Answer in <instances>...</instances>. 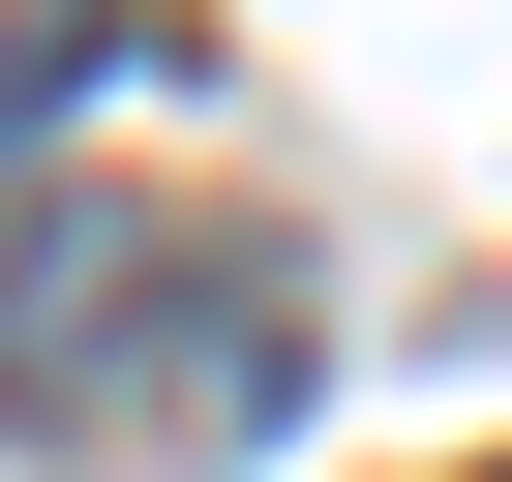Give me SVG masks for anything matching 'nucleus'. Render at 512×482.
<instances>
[{
	"label": "nucleus",
	"instance_id": "obj_1",
	"mask_svg": "<svg viewBox=\"0 0 512 482\" xmlns=\"http://www.w3.org/2000/svg\"><path fill=\"white\" fill-rule=\"evenodd\" d=\"M0 422L61 452H272L302 422V241L241 211H0Z\"/></svg>",
	"mask_w": 512,
	"mask_h": 482
},
{
	"label": "nucleus",
	"instance_id": "obj_2",
	"mask_svg": "<svg viewBox=\"0 0 512 482\" xmlns=\"http://www.w3.org/2000/svg\"><path fill=\"white\" fill-rule=\"evenodd\" d=\"M91 91H121V0H0V181H31Z\"/></svg>",
	"mask_w": 512,
	"mask_h": 482
}]
</instances>
